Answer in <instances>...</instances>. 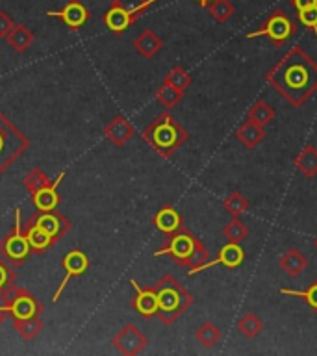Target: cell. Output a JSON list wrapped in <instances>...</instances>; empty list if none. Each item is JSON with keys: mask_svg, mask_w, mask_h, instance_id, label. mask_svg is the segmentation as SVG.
<instances>
[{"mask_svg": "<svg viewBox=\"0 0 317 356\" xmlns=\"http://www.w3.org/2000/svg\"><path fill=\"white\" fill-rule=\"evenodd\" d=\"M266 80L291 108H300L317 93V61L293 47L266 72Z\"/></svg>", "mask_w": 317, "mask_h": 356, "instance_id": "6da1fadb", "label": "cell"}, {"mask_svg": "<svg viewBox=\"0 0 317 356\" xmlns=\"http://www.w3.org/2000/svg\"><path fill=\"white\" fill-rule=\"evenodd\" d=\"M102 21H104L106 28L113 33H124L128 28L132 26V22H130V17H128L127 11L119 10V8H113L110 6V10L106 11L104 17H102Z\"/></svg>", "mask_w": 317, "mask_h": 356, "instance_id": "d4e9b609", "label": "cell"}, {"mask_svg": "<svg viewBox=\"0 0 317 356\" xmlns=\"http://www.w3.org/2000/svg\"><path fill=\"white\" fill-rule=\"evenodd\" d=\"M104 136L115 147H124L136 136V128L124 115H115L104 127Z\"/></svg>", "mask_w": 317, "mask_h": 356, "instance_id": "9a60e30c", "label": "cell"}, {"mask_svg": "<svg viewBox=\"0 0 317 356\" xmlns=\"http://www.w3.org/2000/svg\"><path fill=\"white\" fill-rule=\"evenodd\" d=\"M2 300L11 319H28V317L41 316L44 312L43 302L17 284H11L8 291L2 295Z\"/></svg>", "mask_w": 317, "mask_h": 356, "instance_id": "ba28073f", "label": "cell"}, {"mask_svg": "<svg viewBox=\"0 0 317 356\" xmlns=\"http://www.w3.org/2000/svg\"><path fill=\"white\" fill-rule=\"evenodd\" d=\"M261 328H263V323L256 314L249 312V314H245L241 319L238 321V330L243 334L247 339H254L258 334L261 332Z\"/></svg>", "mask_w": 317, "mask_h": 356, "instance_id": "1f68e13d", "label": "cell"}, {"mask_svg": "<svg viewBox=\"0 0 317 356\" xmlns=\"http://www.w3.org/2000/svg\"><path fill=\"white\" fill-rule=\"evenodd\" d=\"M245 250L241 247V243H236V241H227V243L222 245L221 250H219V254H217L216 260H208L204 266L200 267V271H206V269H211V267L216 266H225L227 269H236L245 261Z\"/></svg>", "mask_w": 317, "mask_h": 356, "instance_id": "5bb4252c", "label": "cell"}, {"mask_svg": "<svg viewBox=\"0 0 317 356\" xmlns=\"http://www.w3.org/2000/svg\"><path fill=\"white\" fill-rule=\"evenodd\" d=\"M206 10H208V13H210V17L213 21L219 22V24H225V22L230 21L234 17V13H236V6H234L230 0H213Z\"/></svg>", "mask_w": 317, "mask_h": 356, "instance_id": "f1b7e54d", "label": "cell"}, {"mask_svg": "<svg viewBox=\"0 0 317 356\" xmlns=\"http://www.w3.org/2000/svg\"><path fill=\"white\" fill-rule=\"evenodd\" d=\"M6 41H8V44H10V49L13 50V52L22 54V52H26V50L32 47L33 41H35V35H33L32 30L28 26H24V24H15L13 30L8 33Z\"/></svg>", "mask_w": 317, "mask_h": 356, "instance_id": "603a6c76", "label": "cell"}, {"mask_svg": "<svg viewBox=\"0 0 317 356\" xmlns=\"http://www.w3.org/2000/svg\"><path fill=\"white\" fill-rule=\"evenodd\" d=\"M30 221H33L38 227L43 228L44 232L49 234L56 243H58L65 234H69V230L72 228V222L58 210H49V211L38 210L32 217H30Z\"/></svg>", "mask_w": 317, "mask_h": 356, "instance_id": "30bf717a", "label": "cell"}, {"mask_svg": "<svg viewBox=\"0 0 317 356\" xmlns=\"http://www.w3.org/2000/svg\"><path fill=\"white\" fill-rule=\"evenodd\" d=\"M297 32H299V26L295 24V21H291V17L282 8H275L260 28L247 33V39L266 38L275 47H284L289 39L297 35Z\"/></svg>", "mask_w": 317, "mask_h": 356, "instance_id": "8992f818", "label": "cell"}, {"mask_svg": "<svg viewBox=\"0 0 317 356\" xmlns=\"http://www.w3.org/2000/svg\"><path fill=\"white\" fill-rule=\"evenodd\" d=\"M221 328L217 327V325H213L211 321H204L197 330H195V339H197L202 347H206V349H211L213 345H217L221 341Z\"/></svg>", "mask_w": 317, "mask_h": 356, "instance_id": "4316f807", "label": "cell"}, {"mask_svg": "<svg viewBox=\"0 0 317 356\" xmlns=\"http://www.w3.org/2000/svg\"><path fill=\"white\" fill-rule=\"evenodd\" d=\"M297 19H299V22L302 26L310 28L317 38V6H314V8H306V10H299L297 11Z\"/></svg>", "mask_w": 317, "mask_h": 356, "instance_id": "74e56055", "label": "cell"}, {"mask_svg": "<svg viewBox=\"0 0 317 356\" xmlns=\"http://www.w3.org/2000/svg\"><path fill=\"white\" fill-rule=\"evenodd\" d=\"M133 49L145 60H152L161 49H163V39L154 30H145L133 41Z\"/></svg>", "mask_w": 317, "mask_h": 356, "instance_id": "ffe728a7", "label": "cell"}, {"mask_svg": "<svg viewBox=\"0 0 317 356\" xmlns=\"http://www.w3.org/2000/svg\"><path fill=\"white\" fill-rule=\"evenodd\" d=\"M6 317H8V310H6V306L2 305V306H0V327L4 325Z\"/></svg>", "mask_w": 317, "mask_h": 356, "instance_id": "60d3db41", "label": "cell"}, {"mask_svg": "<svg viewBox=\"0 0 317 356\" xmlns=\"http://www.w3.org/2000/svg\"><path fill=\"white\" fill-rule=\"evenodd\" d=\"M195 2H197V4H199L200 8H208V6H210L211 2H213V0H195Z\"/></svg>", "mask_w": 317, "mask_h": 356, "instance_id": "b9f144b4", "label": "cell"}, {"mask_svg": "<svg viewBox=\"0 0 317 356\" xmlns=\"http://www.w3.org/2000/svg\"><path fill=\"white\" fill-rule=\"evenodd\" d=\"M30 149V139L0 110V177Z\"/></svg>", "mask_w": 317, "mask_h": 356, "instance_id": "5b68a950", "label": "cell"}, {"mask_svg": "<svg viewBox=\"0 0 317 356\" xmlns=\"http://www.w3.org/2000/svg\"><path fill=\"white\" fill-rule=\"evenodd\" d=\"M13 26H15L13 19L6 11H0V39L8 38V33L13 30Z\"/></svg>", "mask_w": 317, "mask_h": 356, "instance_id": "f35d334b", "label": "cell"}, {"mask_svg": "<svg viewBox=\"0 0 317 356\" xmlns=\"http://www.w3.org/2000/svg\"><path fill=\"white\" fill-rule=\"evenodd\" d=\"M132 288L136 289V297L132 299V308L138 312L143 319L158 316V293L154 286H139L136 280H130Z\"/></svg>", "mask_w": 317, "mask_h": 356, "instance_id": "7c38bea8", "label": "cell"}, {"mask_svg": "<svg viewBox=\"0 0 317 356\" xmlns=\"http://www.w3.org/2000/svg\"><path fill=\"white\" fill-rule=\"evenodd\" d=\"M275 113H277L275 108L266 99H258L247 111V119H250L256 124H260V127H267L275 119Z\"/></svg>", "mask_w": 317, "mask_h": 356, "instance_id": "484cf974", "label": "cell"}, {"mask_svg": "<svg viewBox=\"0 0 317 356\" xmlns=\"http://www.w3.org/2000/svg\"><path fill=\"white\" fill-rule=\"evenodd\" d=\"M184 93L186 91H180V89L172 88L169 83H161L158 91H156V100L160 102L163 108L167 110H172V108H177L178 102L184 99Z\"/></svg>", "mask_w": 317, "mask_h": 356, "instance_id": "f546056e", "label": "cell"}, {"mask_svg": "<svg viewBox=\"0 0 317 356\" xmlns=\"http://www.w3.org/2000/svg\"><path fill=\"white\" fill-rule=\"evenodd\" d=\"M291 6L295 10H306V8H314L317 6V0H291Z\"/></svg>", "mask_w": 317, "mask_h": 356, "instance_id": "ab89813d", "label": "cell"}, {"mask_svg": "<svg viewBox=\"0 0 317 356\" xmlns=\"http://www.w3.org/2000/svg\"><path fill=\"white\" fill-rule=\"evenodd\" d=\"M154 288L158 293V319L167 327H171L195 302L193 295L184 288V284H180L177 277L169 273L154 284Z\"/></svg>", "mask_w": 317, "mask_h": 356, "instance_id": "277c9868", "label": "cell"}, {"mask_svg": "<svg viewBox=\"0 0 317 356\" xmlns=\"http://www.w3.org/2000/svg\"><path fill=\"white\" fill-rule=\"evenodd\" d=\"M141 138L161 156L171 158L184 143H188L189 132L169 113L163 111L141 132Z\"/></svg>", "mask_w": 317, "mask_h": 356, "instance_id": "3957f363", "label": "cell"}, {"mask_svg": "<svg viewBox=\"0 0 317 356\" xmlns=\"http://www.w3.org/2000/svg\"><path fill=\"white\" fill-rule=\"evenodd\" d=\"M13 328L24 341H32L43 330V321L39 316L28 317V319H13Z\"/></svg>", "mask_w": 317, "mask_h": 356, "instance_id": "83f0119b", "label": "cell"}, {"mask_svg": "<svg viewBox=\"0 0 317 356\" xmlns=\"http://www.w3.org/2000/svg\"><path fill=\"white\" fill-rule=\"evenodd\" d=\"M249 200L245 199L243 195L239 193V191H232V193L228 195L225 202H222V208L227 213H230L232 217H241L245 211L249 210Z\"/></svg>", "mask_w": 317, "mask_h": 356, "instance_id": "836d02e7", "label": "cell"}, {"mask_svg": "<svg viewBox=\"0 0 317 356\" xmlns=\"http://www.w3.org/2000/svg\"><path fill=\"white\" fill-rule=\"evenodd\" d=\"M160 0H113L111 6L113 8H119V10L127 11L128 17H130V22H136L139 17H143L147 11Z\"/></svg>", "mask_w": 317, "mask_h": 356, "instance_id": "cb8c5ba5", "label": "cell"}, {"mask_svg": "<svg viewBox=\"0 0 317 356\" xmlns=\"http://www.w3.org/2000/svg\"><path fill=\"white\" fill-rule=\"evenodd\" d=\"M22 230H24V234H26L28 243H30V247H32L33 254H43V252H47L50 247H54L56 245L54 239L50 238L43 228L38 227L33 221H30V219L22 225Z\"/></svg>", "mask_w": 317, "mask_h": 356, "instance_id": "ac0fdd59", "label": "cell"}, {"mask_svg": "<svg viewBox=\"0 0 317 356\" xmlns=\"http://www.w3.org/2000/svg\"><path fill=\"white\" fill-rule=\"evenodd\" d=\"M222 236L227 238V241H236V243H241L249 236V228L245 225L239 217H232L230 221L222 227Z\"/></svg>", "mask_w": 317, "mask_h": 356, "instance_id": "4dcf8cb0", "label": "cell"}, {"mask_svg": "<svg viewBox=\"0 0 317 356\" xmlns=\"http://www.w3.org/2000/svg\"><path fill=\"white\" fill-rule=\"evenodd\" d=\"M160 256H169L178 267L189 269V275H197L200 267L210 260V250L188 227H182L167 236L160 249L154 250V258Z\"/></svg>", "mask_w": 317, "mask_h": 356, "instance_id": "7a4b0ae2", "label": "cell"}, {"mask_svg": "<svg viewBox=\"0 0 317 356\" xmlns=\"http://www.w3.org/2000/svg\"><path fill=\"white\" fill-rule=\"evenodd\" d=\"M0 254L4 256L6 260L10 261L13 267L24 266V261L33 254L32 247L28 243L26 234L22 230L21 208H15L13 230H11L10 234H6L4 238L0 239Z\"/></svg>", "mask_w": 317, "mask_h": 356, "instance_id": "52a82bcc", "label": "cell"}, {"mask_svg": "<svg viewBox=\"0 0 317 356\" xmlns=\"http://www.w3.org/2000/svg\"><path fill=\"white\" fill-rule=\"evenodd\" d=\"M314 247H316V249H317V238L314 239Z\"/></svg>", "mask_w": 317, "mask_h": 356, "instance_id": "7bdbcfd3", "label": "cell"}, {"mask_svg": "<svg viewBox=\"0 0 317 356\" xmlns=\"http://www.w3.org/2000/svg\"><path fill=\"white\" fill-rule=\"evenodd\" d=\"M52 182L49 177H47V172H43L39 167H33L32 171L28 172L26 177H24V180H22V184H24V188H26V191L30 195H33L35 191H39V189L47 188L49 184Z\"/></svg>", "mask_w": 317, "mask_h": 356, "instance_id": "e575fe53", "label": "cell"}, {"mask_svg": "<svg viewBox=\"0 0 317 356\" xmlns=\"http://www.w3.org/2000/svg\"><path fill=\"white\" fill-rule=\"evenodd\" d=\"M152 225H154L161 234L171 236V234L177 232L178 228L184 227V219L177 208H172V206L167 204L161 206L160 210L152 216Z\"/></svg>", "mask_w": 317, "mask_h": 356, "instance_id": "e0dca14e", "label": "cell"}, {"mask_svg": "<svg viewBox=\"0 0 317 356\" xmlns=\"http://www.w3.org/2000/svg\"><path fill=\"white\" fill-rule=\"evenodd\" d=\"M63 178H65V171L60 172V175H58V177H56L49 186H47V188L39 189V191H35V193L32 195V202L38 210L49 211V210H56V208L60 206L61 197L60 193H58V186H60Z\"/></svg>", "mask_w": 317, "mask_h": 356, "instance_id": "2e32d148", "label": "cell"}, {"mask_svg": "<svg viewBox=\"0 0 317 356\" xmlns=\"http://www.w3.org/2000/svg\"><path fill=\"white\" fill-rule=\"evenodd\" d=\"M297 171L302 172L306 178L317 177V147L314 143H306L299 154L293 158Z\"/></svg>", "mask_w": 317, "mask_h": 356, "instance_id": "7402d4cb", "label": "cell"}, {"mask_svg": "<svg viewBox=\"0 0 317 356\" xmlns=\"http://www.w3.org/2000/svg\"><path fill=\"white\" fill-rule=\"evenodd\" d=\"M236 138H238V141L243 145V147L252 150L266 139V127H260V124H256V122H252L250 119H247V121L236 130Z\"/></svg>", "mask_w": 317, "mask_h": 356, "instance_id": "44dd1931", "label": "cell"}, {"mask_svg": "<svg viewBox=\"0 0 317 356\" xmlns=\"http://www.w3.org/2000/svg\"><path fill=\"white\" fill-rule=\"evenodd\" d=\"M47 15L60 19V21H63V24H65L67 28H71L72 32H76V30H80V28L89 21L91 13H89L88 8H86L80 0H69L61 10L49 11Z\"/></svg>", "mask_w": 317, "mask_h": 356, "instance_id": "4fadbf2b", "label": "cell"}, {"mask_svg": "<svg viewBox=\"0 0 317 356\" xmlns=\"http://www.w3.org/2000/svg\"><path fill=\"white\" fill-rule=\"evenodd\" d=\"M89 264H91V261H89L88 254H86V252L80 249L69 250V252L63 256L61 266H63V269H65V277H63L61 284L58 286V289L54 291V295H52V300H54V302H58V299L61 297L63 289L67 288V284H69V280H71V278L82 277L83 273L88 271Z\"/></svg>", "mask_w": 317, "mask_h": 356, "instance_id": "8fae6325", "label": "cell"}, {"mask_svg": "<svg viewBox=\"0 0 317 356\" xmlns=\"http://www.w3.org/2000/svg\"><path fill=\"white\" fill-rule=\"evenodd\" d=\"M111 345L115 347L117 353L124 356H136L149 345V339L133 323H128L113 336Z\"/></svg>", "mask_w": 317, "mask_h": 356, "instance_id": "9c48e42d", "label": "cell"}, {"mask_svg": "<svg viewBox=\"0 0 317 356\" xmlns=\"http://www.w3.org/2000/svg\"><path fill=\"white\" fill-rule=\"evenodd\" d=\"M280 293L289 295V297H299V299H302L306 305L310 306L311 310L317 312V280H314V282H311L306 289H302V291L282 288V289H280Z\"/></svg>", "mask_w": 317, "mask_h": 356, "instance_id": "d590c367", "label": "cell"}, {"mask_svg": "<svg viewBox=\"0 0 317 356\" xmlns=\"http://www.w3.org/2000/svg\"><path fill=\"white\" fill-rule=\"evenodd\" d=\"M278 266H280V269H282L289 278H295L299 277L300 273L308 267V258H306V256L302 254V250H299L297 247H289V249L278 258Z\"/></svg>", "mask_w": 317, "mask_h": 356, "instance_id": "d6986e66", "label": "cell"}, {"mask_svg": "<svg viewBox=\"0 0 317 356\" xmlns=\"http://www.w3.org/2000/svg\"><path fill=\"white\" fill-rule=\"evenodd\" d=\"M15 280L17 273L13 271L11 264H8V261L0 258V299H2V295L8 291L11 284H15Z\"/></svg>", "mask_w": 317, "mask_h": 356, "instance_id": "8d00e7d4", "label": "cell"}, {"mask_svg": "<svg viewBox=\"0 0 317 356\" xmlns=\"http://www.w3.org/2000/svg\"><path fill=\"white\" fill-rule=\"evenodd\" d=\"M191 82H193V76L180 65L172 67L171 71L165 74V80H163V83H169V86L180 89V91H186L191 86Z\"/></svg>", "mask_w": 317, "mask_h": 356, "instance_id": "d6a6232c", "label": "cell"}]
</instances>
